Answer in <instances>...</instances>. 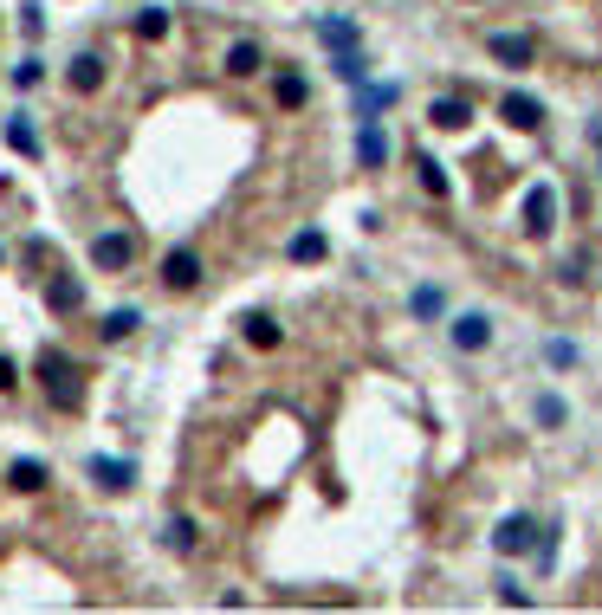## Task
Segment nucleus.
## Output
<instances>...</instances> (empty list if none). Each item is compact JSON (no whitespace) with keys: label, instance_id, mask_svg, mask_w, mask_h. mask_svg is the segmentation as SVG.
<instances>
[{"label":"nucleus","instance_id":"nucleus-1","mask_svg":"<svg viewBox=\"0 0 602 615\" xmlns=\"http://www.w3.org/2000/svg\"><path fill=\"white\" fill-rule=\"evenodd\" d=\"M39 376H46L52 408H78L85 382H78V363H65V350H39Z\"/></svg>","mask_w":602,"mask_h":615},{"label":"nucleus","instance_id":"nucleus-2","mask_svg":"<svg viewBox=\"0 0 602 615\" xmlns=\"http://www.w3.org/2000/svg\"><path fill=\"white\" fill-rule=\"evenodd\" d=\"M531 544H538V525H531L525 512H512L499 531H492V551L499 557H518V551H531Z\"/></svg>","mask_w":602,"mask_h":615},{"label":"nucleus","instance_id":"nucleus-3","mask_svg":"<svg viewBox=\"0 0 602 615\" xmlns=\"http://www.w3.org/2000/svg\"><path fill=\"white\" fill-rule=\"evenodd\" d=\"M162 285H169V292H195V285H201V253H188V246L169 253V259H162Z\"/></svg>","mask_w":602,"mask_h":615},{"label":"nucleus","instance_id":"nucleus-4","mask_svg":"<svg viewBox=\"0 0 602 615\" xmlns=\"http://www.w3.org/2000/svg\"><path fill=\"white\" fill-rule=\"evenodd\" d=\"M525 227H531V234H551V227H557V188L551 182H538L525 195Z\"/></svg>","mask_w":602,"mask_h":615},{"label":"nucleus","instance_id":"nucleus-5","mask_svg":"<svg viewBox=\"0 0 602 615\" xmlns=\"http://www.w3.org/2000/svg\"><path fill=\"white\" fill-rule=\"evenodd\" d=\"M499 117L512 123V130H538V123H544V104L525 98V91H505V98H499Z\"/></svg>","mask_w":602,"mask_h":615},{"label":"nucleus","instance_id":"nucleus-6","mask_svg":"<svg viewBox=\"0 0 602 615\" xmlns=\"http://www.w3.org/2000/svg\"><path fill=\"white\" fill-rule=\"evenodd\" d=\"M136 259V246H130V234H104L98 246H91V266L98 272H123Z\"/></svg>","mask_w":602,"mask_h":615},{"label":"nucleus","instance_id":"nucleus-7","mask_svg":"<svg viewBox=\"0 0 602 615\" xmlns=\"http://www.w3.org/2000/svg\"><path fill=\"white\" fill-rule=\"evenodd\" d=\"M486 344H492L486 311H460V318H454V350H486Z\"/></svg>","mask_w":602,"mask_h":615},{"label":"nucleus","instance_id":"nucleus-8","mask_svg":"<svg viewBox=\"0 0 602 615\" xmlns=\"http://www.w3.org/2000/svg\"><path fill=\"white\" fill-rule=\"evenodd\" d=\"M486 52H492L499 65H512V72H525V65H531V39H518V33H492Z\"/></svg>","mask_w":602,"mask_h":615},{"label":"nucleus","instance_id":"nucleus-9","mask_svg":"<svg viewBox=\"0 0 602 615\" xmlns=\"http://www.w3.org/2000/svg\"><path fill=\"white\" fill-rule=\"evenodd\" d=\"M91 480H98V486H111V492H123V486L136 480V467H130V460H111V454H98V460H91Z\"/></svg>","mask_w":602,"mask_h":615},{"label":"nucleus","instance_id":"nucleus-10","mask_svg":"<svg viewBox=\"0 0 602 615\" xmlns=\"http://www.w3.org/2000/svg\"><path fill=\"white\" fill-rule=\"evenodd\" d=\"M389 104H395V85H357V117L363 123H376Z\"/></svg>","mask_w":602,"mask_h":615},{"label":"nucleus","instance_id":"nucleus-11","mask_svg":"<svg viewBox=\"0 0 602 615\" xmlns=\"http://www.w3.org/2000/svg\"><path fill=\"white\" fill-rule=\"evenodd\" d=\"M357 162H363V169H382V162H389V136H382L376 123H363V136H357Z\"/></svg>","mask_w":602,"mask_h":615},{"label":"nucleus","instance_id":"nucleus-12","mask_svg":"<svg viewBox=\"0 0 602 615\" xmlns=\"http://www.w3.org/2000/svg\"><path fill=\"white\" fill-rule=\"evenodd\" d=\"M318 39H324L331 52H344V46H357V26H350L344 13H324V20H318Z\"/></svg>","mask_w":602,"mask_h":615},{"label":"nucleus","instance_id":"nucleus-13","mask_svg":"<svg viewBox=\"0 0 602 615\" xmlns=\"http://www.w3.org/2000/svg\"><path fill=\"white\" fill-rule=\"evenodd\" d=\"M246 72H259V46L253 39H234L227 46V78H246Z\"/></svg>","mask_w":602,"mask_h":615},{"label":"nucleus","instance_id":"nucleus-14","mask_svg":"<svg viewBox=\"0 0 602 615\" xmlns=\"http://www.w3.org/2000/svg\"><path fill=\"white\" fill-rule=\"evenodd\" d=\"M408 311H415V318H441V311H447V292H441V285H415Z\"/></svg>","mask_w":602,"mask_h":615},{"label":"nucleus","instance_id":"nucleus-15","mask_svg":"<svg viewBox=\"0 0 602 615\" xmlns=\"http://www.w3.org/2000/svg\"><path fill=\"white\" fill-rule=\"evenodd\" d=\"M7 480L20 486V492H39V486H46V460H13Z\"/></svg>","mask_w":602,"mask_h":615},{"label":"nucleus","instance_id":"nucleus-16","mask_svg":"<svg viewBox=\"0 0 602 615\" xmlns=\"http://www.w3.org/2000/svg\"><path fill=\"white\" fill-rule=\"evenodd\" d=\"M428 117L441 123V130H467V123H473V111H467V104H460V98H441V104H434Z\"/></svg>","mask_w":602,"mask_h":615},{"label":"nucleus","instance_id":"nucleus-17","mask_svg":"<svg viewBox=\"0 0 602 615\" xmlns=\"http://www.w3.org/2000/svg\"><path fill=\"white\" fill-rule=\"evenodd\" d=\"M246 344H253V350H272V344H279V324H272L266 311H253V318H246Z\"/></svg>","mask_w":602,"mask_h":615},{"label":"nucleus","instance_id":"nucleus-18","mask_svg":"<svg viewBox=\"0 0 602 615\" xmlns=\"http://www.w3.org/2000/svg\"><path fill=\"white\" fill-rule=\"evenodd\" d=\"M292 259H298V266H318V259H324V234H318V227H305V234L292 240Z\"/></svg>","mask_w":602,"mask_h":615},{"label":"nucleus","instance_id":"nucleus-19","mask_svg":"<svg viewBox=\"0 0 602 615\" xmlns=\"http://www.w3.org/2000/svg\"><path fill=\"white\" fill-rule=\"evenodd\" d=\"M72 85L78 91H98L104 85V59H91V52H85V59H72Z\"/></svg>","mask_w":602,"mask_h":615},{"label":"nucleus","instance_id":"nucleus-20","mask_svg":"<svg viewBox=\"0 0 602 615\" xmlns=\"http://www.w3.org/2000/svg\"><path fill=\"white\" fill-rule=\"evenodd\" d=\"M331 65H337V78H344V85H363V72H369V65H363V52H357V46H344V52H337V59H331Z\"/></svg>","mask_w":602,"mask_h":615},{"label":"nucleus","instance_id":"nucleus-21","mask_svg":"<svg viewBox=\"0 0 602 615\" xmlns=\"http://www.w3.org/2000/svg\"><path fill=\"white\" fill-rule=\"evenodd\" d=\"M7 143L20 149V156H39V130H33L26 117H13V123H7Z\"/></svg>","mask_w":602,"mask_h":615},{"label":"nucleus","instance_id":"nucleus-22","mask_svg":"<svg viewBox=\"0 0 602 615\" xmlns=\"http://www.w3.org/2000/svg\"><path fill=\"white\" fill-rule=\"evenodd\" d=\"M162 544H169V551H195V525H188V518H169V525H162Z\"/></svg>","mask_w":602,"mask_h":615},{"label":"nucleus","instance_id":"nucleus-23","mask_svg":"<svg viewBox=\"0 0 602 615\" xmlns=\"http://www.w3.org/2000/svg\"><path fill=\"white\" fill-rule=\"evenodd\" d=\"M538 421H544V428H564V421H570L564 395H538Z\"/></svg>","mask_w":602,"mask_h":615},{"label":"nucleus","instance_id":"nucleus-24","mask_svg":"<svg viewBox=\"0 0 602 615\" xmlns=\"http://www.w3.org/2000/svg\"><path fill=\"white\" fill-rule=\"evenodd\" d=\"M78 305H85V292L72 279H52V311H78Z\"/></svg>","mask_w":602,"mask_h":615},{"label":"nucleus","instance_id":"nucleus-25","mask_svg":"<svg viewBox=\"0 0 602 615\" xmlns=\"http://www.w3.org/2000/svg\"><path fill=\"white\" fill-rule=\"evenodd\" d=\"M136 324H143V318H136V311L123 305V311H111V318H104V337H111V344H117V337H130Z\"/></svg>","mask_w":602,"mask_h":615},{"label":"nucleus","instance_id":"nucleus-26","mask_svg":"<svg viewBox=\"0 0 602 615\" xmlns=\"http://www.w3.org/2000/svg\"><path fill=\"white\" fill-rule=\"evenodd\" d=\"M305 78H298V72H279V104H292V111H298V104H305Z\"/></svg>","mask_w":602,"mask_h":615},{"label":"nucleus","instance_id":"nucleus-27","mask_svg":"<svg viewBox=\"0 0 602 615\" xmlns=\"http://www.w3.org/2000/svg\"><path fill=\"white\" fill-rule=\"evenodd\" d=\"M421 182H428V195H434V201L447 195V169H441L434 156H421Z\"/></svg>","mask_w":602,"mask_h":615},{"label":"nucleus","instance_id":"nucleus-28","mask_svg":"<svg viewBox=\"0 0 602 615\" xmlns=\"http://www.w3.org/2000/svg\"><path fill=\"white\" fill-rule=\"evenodd\" d=\"M544 363H551V369H570V363H577V344H564V337H551V344H544Z\"/></svg>","mask_w":602,"mask_h":615},{"label":"nucleus","instance_id":"nucleus-29","mask_svg":"<svg viewBox=\"0 0 602 615\" xmlns=\"http://www.w3.org/2000/svg\"><path fill=\"white\" fill-rule=\"evenodd\" d=\"M136 33H143V39H162V33H169V13H162V7H149L143 20H136Z\"/></svg>","mask_w":602,"mask_h":615},{"label":"nucleus","instance_id":"nucleus-30","mask_svg":"<svg viewBox=\"0 0 602 615\" xmlns=\"http://www.w3.org/2000/svg\"><path fill=\"white\" fill-rule=\"evenodd\" d=\"M499 603H512V609H525V603H531V596H525V583H518V577H499Z\"/></svg>","mask_w":602,"mask_h":615},{"label":"nucleus","instance_id":"nucleus-31","mask_svg":"<svg viewBox=\"0 0 602 615\" xmlns=\"http://www.w3.org/2000/svg\"><path fill=\"white\" fill-rule=\"evenodd\" d=\"M13 85H20V91H33V85H39V65H33V59H26V65H13Z\"/></svg>","mask_w":602,"mask_h":615},{"label":"nucleus","instance_id":"nucleus-32","mask_svg":"<svg viewBox=\"0 0 602 615\" xmlns=\"http://www.w3.org/2000/svg\"><path fill=\"white\" fill-rule=\"evenodd\" d=\"M0 389H13V363L7 357H0Z\"/></svg>","mask_w":602,"mask_h":615},{"label":"nucleus","instance_id":"nucleus-33","mask_svg":"<svg viewBox=\"0 0 602 615\" xmlns=\"http://www.w3.org/2000/svg\"><path fill=\"white\" fill-rule=\"evenodd\" d=\"M590 136H596V149H602V123H596V130H590Z\"/></svg>","mask_w":602,"mask_h":615}]
</instances>
